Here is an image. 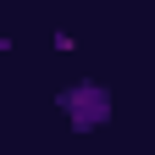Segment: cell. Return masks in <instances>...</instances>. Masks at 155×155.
<instances>
[{"mask_svg":"<svg viewBox=\"0 0 155 155\" xmlns=\"http://www.w3.org/2000/svg\"><path fill=\"white\" fill-rule=\"evenodd\" d=\"M61 111L72 116V127H100V122H111V89L100 78H78L61 94Z\"/></svg>","mask_w":155,"mask_h":155,"instance_id":"cell-1","label":"cell"}]
</instances>
